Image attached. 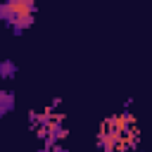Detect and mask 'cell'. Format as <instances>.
Wrapping results in <instances>:
<instances>
[{
	"mask_svg": "<svg viewBox=\"0 0 152 152\" xmlns=\"http://www.w3.org/2000/svg\"><path fill=\"white\" fill-rule=\"evenodd\" d=\"M14 107V95L10 90H0V116H5Z\"/></svg>",
	"mask_w": 152,
	"mask_h": 152,
	"instance_id": "3",
	"label": "cell"
},
{
	"mask_svg": "<svg viewBox=\"0 0 152 152\" xmlns=\"http://www.w3.org/2000/svg\"><path fill=\"white\" fill-rule=\"evenodd\" d=\"M135 142H138V126H135L133 114H128V112L107 119L97 135V145L104 152H124V150L133 147Z\"/></svg>",
	"mask_w": 152,
	"mask_h": 152,
	"instance_id": "1",
	"label": "cell"
},
{
	"mask_svg": "<svg viewBox=\"0 0 152 152\" xmlns=\"http://www.w3.org/2000/svg\"><path fill=\"white\" fill-rule=\"evenodd\" d=\"M33 12H36V5L31 0H10L0 5V19L14 33H21L33 24Z\"/></svg>",
	"mask_w": 152,
	"mask_h": 152,
	"instance_id": "2",
	"label": "cell"
},
{
	"mask_svg": "<svg viewBox=\"0 0 152 152\" xmlns=\"http://www.w3.org/2000/svg\"><path fill=\"white\" fill-rule=\"evenodd\" d=\"M0 76H2V78H12V76H14V64L7 62V59L0 62Z\"/></svg>",
	"mask_w": 152,
	"mask_h": 152,
	"instance_id": "4",
	"label": "cell"
}]
</instances>
